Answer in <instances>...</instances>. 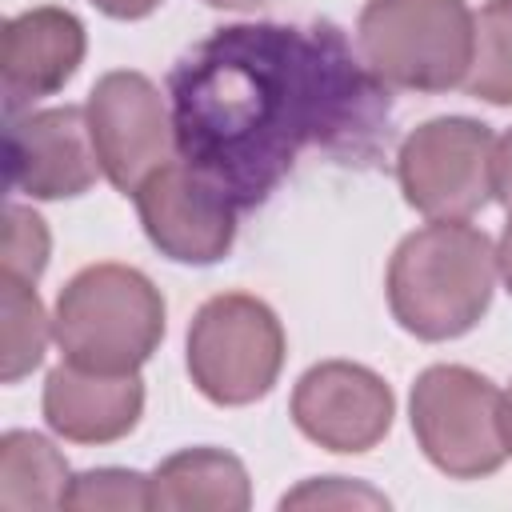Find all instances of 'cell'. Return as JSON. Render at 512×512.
I'll return each mask as SVG.
<instances>
[{
    "instance_id": "6da1fadb",
    "label": "cell",
    "mask_w": 512,
    "mask_h": 512,
    "mask_svg": "<svg viewBox=\"0 0 512 512\" xmlns=\"http://www.w3.org/2000/svg\"><path fill=\"white\" fill-rule=\"evenodd\" d=\"M168 108L180 160L236 208L264 204L308 144L372 164L392 120L388 84L328 20L216 28L172 64Z\"/></svg>"
},
{
    "instance_id": "7a4b0ae2",
    "label": "cell",
    "mask_w": 512,
    "mask_h": 512,
    "mask_svg": "<svg viewBox=\"0 0 512 512\" xmlns=\"http://www.w3.org/2000/svg\"><path fill=\"white\" fill-rule=\"evenodd\" d=\"M496 288V248L464 220L408 232L388 260V308L416 340H456L480 324Z\"/></svg>"
},
{
    "instance_id": "3957f363",
    "label": "cell",
    "mask_w": 512,
    "mask_h": 512,
    "mask_svg": "<svg viewBox=\"0 0 512 512\" xmlns=\"http://www.w3.org/2000/svg\"><path fill=\"white\" fill-rule=\"evenodd\" d=\"M52 336L68 364L136 372L164 340L160 288L128 264H88L56 296Z\"/></svg>"
},
{
    "instance_id": "277c9868",
    "label": "cell",
    "mask_w": 512,
    "mask_h": 512,
    "mask_svg": "<svg viewBox=\"0 0 512 512\" xmlns=\"http://www.w3.org/2000/svg\"><path fill=\"white\" fill-rule=\"evenodd\" d=\"M356 44L388 88L448 92L468 80L476 16L464 0H368Z\"/></svg>"
},
{
    "instance_id": "5b68a950",
    "label": "cell",
    "mask_w": 512,
    "mask_h": 512,
    "mask_svg": "<svg viewBox=\"0 0 512 512\" xmlns=\"http://www.w3.org/2000/svg\"><path fill=\"white\" fill-rule=\"evenodd\" d=\"M284 368V328L248 292H220L200 304L188 328V376L220 408H240L272 392Z\"/></svg>"
},
{
    "instance_id": "8992f818",
    "label": "cell",
    "mask_w": 512,
    "mask_h": 512,
    "mask_svg": "<svg viewBox=\"0 0 512 512\" xmlns=\"http://www.w3.org/2000/svg\"><path fill=\"white\" fill-rule=\"evenodd\" d=\"M500 400V388L464 364L424 368L408 400L420 452L452 480L492 476L508 460Z\"/></svg>"
},
{
    "instance_id": "52a82bcc",
    "label": "cell",
    "mask_w": 512,
    "mask_h": 512,
    "mask_svg": "<svg viewBox=\"0 0 512 512\" xmlns=\"http://www.w3.org/2000/svg\"><path fill=\"white\" fill-rule=\"evenodd\" d=\"M492 132L472 116H436L396 152L404 200L428 220H468L492 200Z\"/></svg>"
},
{
    "instance_id": "ba28073f",
    "label": "cell",
    "mask_w": 512,
    "mask_h": 512,
    "mask_svg": "<svg viewBox=\"0 0 512 512\" xmlns=\"http://www.w3.org/2000/svg\"><path fill=\"white\" fill-rule=\"evenodd\" d=\"M84 112L100 172L116 192L132 196L144 176L172 160V108L144 72H104L88 92Z\"/></svg>"
},
{
    "instance_id": "9c48e42d",
    "label": "cell",
    "mask_w": 512,
    "mask_h": 512,
    "mask_svg": "<svg viewBox=\"0 0 512 512\" xmlns=\"http://www.w3.org/2000/svg\"><path fill=\"white\" fill-rule=\"evenodd\" d=\"M140 224L160 256L176 264H216L236 240V204L188 160H168L132 192Z\"/></svg>"
},
{
    "instance_id": "30bf717a",
    "label": "cell",
    "mask_w": 512,
    "mask_h": 512,
    "mask_svg": "<svg viewBox=\"0 0 512 512\" xmlns=\"http://www.w3.org/2000/svg\"><path fill=\"white\" fill-rule=\"evenodd\" d=\"M396 416L392 388L364 364L324 360L312 364L292 392L296 428L328 452H368L376 448Z\"/></svg>"
},
{
    "instance_id": "8fae6325",
    "label": "cell",
    "mask_w": 512,
    "mask_h": 512,
    "mask_svg": "<svg viewBox=\"0 0 512 512\" xmlns=\"http://www.w3.org/2000/svg\"><path fill=\"white\" fill-rule=\"evenodd\" d=\"M100 176V160L84 108H40L8 116V184L32 200L84 196Z\"/></svg>"
},
{
    "instance_id": "7c38bea8",
    "label": "cell",
    "mask_w": 512,
    "mask_h": 512,
    "mask_svg": "<svg viewBox=\"0 0 512 512\" xmlns=\"http://www.w3.org/2000/svg\"><path fill=\"white\" fill-rule=\"evenodd\" d=\"M84 24L68 8H28L0 32V92L4 112L20 116L36 100L60 92L84 60Z\"/></svg>"
},
{
    "instance_id": "4fadbf2b",
    "label": "cell",
    "mask_w": 512,
    "mask_h": 512,
    "mask_svg": "<svg viewBox=\"0 0 512 512\" xmlns=\"http://www.w3.org/2000/svg\"><path fill=\"white\" fill-rule=\"evenodd\" d=\"M144 384L136 372H92L60 364L44 380V420L72 444H112L136 428Z\"/></svg>"
},
{
    "instance_id": "5bb4252c",
    "label": "cell",
    "mask_w": 512,
    "mask_h": 512,
    "mask_svg": "<svg viewBox=\"0 0 512 512\" xmlns=\"http://www.w3.org/2000/svg\"><path fill=\"white\" fill-rule=\"evenodd\" d=\"M152 508L164 512H244L252 484L244 464L224 448H184L148 476Z\"/></svg>"
},
{
    "instance_id": "9a60e30c",
    "label": "cell",
    "mask_w": 512,
    "mask_h": 512,
    "mask_svg": "<svg viewBox=\"0 0 512 512\" xmlns=\"http://www.w3.org/2000/svg\"><path fill=\"white\" fill-rule=\"evenodd\" d=\"M72 488L68 460L52 448V440L36 432H4L0 440V508L32 512V508H64Z\"/></svg>"
},
{
    "instance_id": "2e32d148",
    "label": "cell",
    "mask_w": 512,
    "mask_h": 512,
    "mask_svg": "<svg viewBox=\"0 0 512 512\" xmlns=\"http://www.w3.org/2000/svg\"><path fill=\"white\" fill-rule=\"evenodd\" d=\"M0 312H4V348H0V380L16 384L24 380L40 360L52 332V320L44 316V304L36 288L20 276H0Z\"/></svg>"
},
{
    "instance_id": "e0dca14e",
    "label": "cell",
    "mask_w": 512,
    "mask_h": 512,
    "mask_svg": "<svg viewBox=\"0 0 512 512\" xmlns=\"http://www.w3.org/2000/svg\"><path fill=\"white\" fill-rule=\"evenodd\" d=\"M464 88L488 104H512V0H488L476 16V48Z\"/></svg>"
},
{
    "instance_id": "ac0fdd59",
    "label": "cell",
    "mask_w": 512,
    "mask_h": 512,
    "mask_svg": "<svg viewBox=\"0 0 512 512\" xmlns=\"http://www.w3.org/2000/svg\"><path fill=\"white\" fill-rule=\"evenodd\" d=\"M64 508H112V512H128V508H152V488L148 476L128 472V468H92L72 476L68 500Z\"/></svg>"
},
{
    "instance_id": "d6986e66",
    "label": "cell",
    "mask_w": 512,
    "mask_h": 512,
    "mask_svg": "<svg viewBox=\"0 0 512 512\" xmlns=\"http://www.w3.org/2000/svg\"><path fill=\"white\" fill-rule=\"evenodd\" d=\"M48 248H52V240H48L44 220L24 204H8L4 208V240H0L4 272L36 284L40 272L48 268Z\"/></svg>"
},
{
    "instance_id": "ffe728a7",
    "label": "cell",
    "mask_w": 512,
    "mask_h": 512,
    "mask_svg": "<svg viewBox=\"0 0 512 512\" xmlns=\"http://www.w3.org/2000/svg\"><path fill=\"white\" fill-rule=\"evenodd\" d=\"M280 508H388V500L364 484H352L344 476H328V480H308L296 492H288L280 500Z\"/></svg>"
},
{
    "instance_id": "44dd1931",
    "label": "cell",
    "mask_w": 512,
    "mask_h": 512,
    "mask_svg": "<svg viewBox=\"0 0 512 512\" xmlns=\"http://www.w3.org/2000/svg\"><path fill=\"white\" fill-rule=\"evenodd\" d=\"M492 200L512 212V128L492 148Z\"/></svg>"
},
{
    "instance_id": "7402d4cb",
    "label": "cell",
    "mask_w": 512,
    "mask_h": 512,
    "mask_svg": "<svg viewBox=\"0 0 512 512\" xmlns=\"http://www.w3.org/2000/svg\"><path fill=\"white\" fill-rule=\"evenodd\" d=\"M104 16H112V20H144V16H152L164 0H92Z\"/></svg>"
},
{
    "instance_id": "603a6c76",
    "label": "cell",
    "mask_w": 512,
    "mask_h": 512,
    "mask_svg": "<svg viewBox=\"0 0 512 512\" xmlns=\"http://www.w3.org/2000/svg\"><path fill=\"white\" fill-rule=\"evenodd\" d=\"M496 272L504 276V288L512 292V216H508V224L500 232V244H496Z\"/></svg>"
},
{
    "instance_id": "cb8c5ba5",
    "label": "cell",
    "mask_w": 512,
    "mask_h": 512,
    "mask_svg": "<svg viewBox=\"0 0 512 512\" xmlns=\"http://www.w3.org/2000/svg\"><path fill=\"white\" fill-rule=\"evenodd\" d=\"M500 424H504V444H508V456H512V388L500 400Z\"/></svg>"
},
{
    "instance_id": "d4e9b609",
    "label": "cell",
    "mask_w": 512,
    "mask_h": 512,
    "mask_svg": "<svg viewBox=\"0 0 512 512\" xmlns=\"http://www.w3.org/2000/svg\"><path fill=\"white\" fill-rule=\"evenodd\" d=\"M204 4L228 8V12H252V8H260V4H268V0H204Z\"/></svg>"
}]
</instances>
